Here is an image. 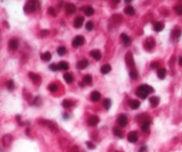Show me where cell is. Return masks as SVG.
<instances>
[{
    "label": "cell",
    "instance_id": "6da1fadb",
    "mask_svg": "<svg viewBox=\"0 0 182 152\" xmlns=\"http://www.w3.org/2000/svg\"><path fill=\"white\" fill-rule=\"evenodd\" d=\"M153 92H154V89H153L150 85H141L140 86H139V87L137 88L136 95L140 99H146L149 93H152Z\"/></svg>",
    "mask_w": 182,
    "mask_h": 152
},
{
    "label": "cell",
    "instance_id": "d6a6232c",
    "mask_svg": "<svg viewBox=\"0 0 182 152\" xmlns=\"http://www.w3.org/2000/svg\"><path fill=\"white\" fill-rule=\"evenodd\" d=\"M66 52H67V49H66V47H65V46H60V47H58V49H57V53L60 56L64 55L65 54H66Z\"/></svg>",
    "mask_w": 182,
    "mask_h": 152
},
{
    "label": "cell",
    "instance_id": "681fc988",
    "mask_svg": "<svg viewBox=\"0 0 182 152\" xmlns=\"http://www.w3.org/2000/svg\"><path fill=\"white\" fill-rule=\"evenodd\" d=\"M125 1L126 3H129V2H131V1H133V0H125Z\"/></svg>",
    "mask_w": 182,
    "mask_h": 152
},
{
    "label": "cell",
    "instance_id": "ffe728a7",
    "mask_svg": "<svg viewBox=\"0 0 182 152\" xmlns=\"http://www.w3.org/2000/svg\"><path fill=\"white\" fill-rule=\"evenodd\" d=\"M19 46V43L16 39H11L9 41V47L12 50H17Z\"/></svg>",
    "mask_w": 182,
    "mask_h": 152
},
{
    "label": "cell",
    "instance_id": "277c9868",
    "mask_svg": "<svg viewBox=\"0 0 182 152\" xmlns=\"http://www.w3.org/2000/svg\"><path fill=\"white\" fill-rule=\"evenodd\" d=\"M84 43V38L83 36H77V37H76L74 38V40H73L72 46L74 47H78V46H83Z\"/></svg>",
    "mask_w": 182,
    "mask_h": 152
},
{
    "label": "cell",
    "instance_id": "603a6c76",
    "mask_svg": "<svg viewBox=\"0 0 182 152\" xmlns=\"http://www.w3.org/2000/svg\"><path fill=\"white\" fill-rule=\"evenodd\" d=\"M41 59L43 61H50L51 59H52V54H51L49 52L44 53V54H41Z\"/></svg>",
    "mask_w": 182,
    "mask_h": 152
},
{
    "label": "cell",
    "instance_id": "ab89813d",
    "mask_svg": "<svg viewBox=\"0 0 182 152\" xmlns=\"http://www.w3.org/2000/svg\"><path fill=\"white\" fill-rule=\"evenodd\" d=\"M49 68H50V69H52L53 71H57V70H59V69H60L59 65H57V64H55V63L51 64Z\"/></svg>",
    "mask_w": 182,
    "mask_h": 152
},
{
    "label": "cell",
    "instance_id": "f6af8a7d",
    "mask_svg": "<svg viewBox=\"0 0 182 152\" xmlns=\"http://www.w3.org/2000/svg\"><path fill=\"white\" fill-rule=\"evenodd\" d=\"M86 145L88 146V148L91 149H95V145H94V144H93L92 142H91V141H87V142H86Z\"/></svg>",
    "mask_w": 182,
    "mask_h": 152
},
{
    "label": "cell",
    "instance_id": "2e32d148",
    "mask_svg": "<svg viewBox=\"0 0 182 152\" xmlns=\"http://www.w3.org/2000/svg\"><path fill=\"white\" fill-rule=\"evenodd\" d=\"M121 38L123 42V44H125L126 46H131V44H132V40H131V38L126 34H125V33L121 34Z\"/></svg>",
    "mask_w": 182,
    "mask_h": 152
},
{
    "label": "cell",
    "instance_id": "ba28073f",
    "mask_svg": "<svg viewBox=\"0 0 182 152\" xmlns=\"http://www.w3.org/2000/svg\"><path fill=\"white\" fill-rule=\"evenodd\" d=\"M127 123H128V118H127V117H126L125 115H121V116H119L118 118H117V124H118L120 126H122V127L126 126Z\"/></svg>",
    "mask_w": 182,
    "mask_h": 152
},
{
    "label": "cell",
    "instance_id": "f546056e",
    "mask_svg": "<svg viewBox=\"0 0 182 152\" xmlns=\"http://www.w3.org/2000/svg\"><path fill=\"white\" fill-rule=\"evenodd\" d=\"M83 81L84 84L86 85H91L92 84V77L91 75H85L84 77H83Z\"/></svg>",
    "mask_w": 182,
    "mask_h": 152
},
{
    "label": "cell",
    "instance_id": "e575fe53",
    "mask_svg": "<svg viewBox=\"0 0 182 152\" xmlns=\"http://www.w3.org/2000/svg\"><path fill=\"white\" fill-rule=\"evenodd\" d=\"M149 121H147V122H144L142 123V125H141V130L143 132H148V129H149Z\"/></svg>",
    "mask_w": 182,
    "mask_h": 152
},
{
    "label": "cell",
    "instance_id": "9a60e30c",
    "mask_svg": "<svg viewBox=\"0 0 182 152\" xmlns=\"http://www.w3.org/2000/svg\"><path fill=\"white\" fill-rule=\"evenodd\" d=\"M88 64H89V61L87 60H81V61H79L77 62L76 68L78 69H85L87 66H88Z\"/></svg>",
    "mask_w": 182,
    "mask_h": 152
},
{
    "label": "cell",
    "instance_id": "83f0119b",
    "mask_svg": "<svg viewBox=\"0 0 182 152\" xmlns=\"http://www.w3.org/2000/svg\"><path fill=\"white\" fill-rule=\"evenodd\" d=\"M84 13L87 16H92V14L94 13V9L92 8V6H86L84 8Z\"/></svg>",
    "mask_w": 182,
    "mask_h": 152
},
{
    "label": "cell",
    "instance_id": "f35d334b",
    "mask_svg": "<svg viewBox=\"0 0 182 152\" xmlns=\"http://www.w3.org/2000/svg\"><path fill=\"white\" fill-rule=\"evenodd\" d=\"M130 77L132 78H133V79H137V77H139V75H138V72L136 70L133 69V70L130 71Z\"/></svg>",
    "mask_w": 182,
    "mask_h": 152
},
{
    "label": "cell",
    "instance_id": "7a4b0ae2",
    "mask_svg": "<svg viewBox=\"0 0 182 152\" xmlns=\"http://www.w3.org/2000/svg\"><path fill=\"white\" fill-rule=\"evenodd\" d=\"M38 123L41 125V126H47L51 131L53 132V133H57L58 132V126L57 125L55 124V123H53V121H49V120H46V119H40L38 121Z\"/></svg>",
    "mask_w": 182,
    "mask_h": 152
},
{
    "label": "cell",
    "instance_id": "7402d4cb",
    "mask_svg": "<svg viewBox=\"0 0 182 152\" xmlns=\"http://www.w3.org/2000/svg\"><path fill=\"white\" fill-rule=\"evenodd\" d=\"M100 97H101L100 96V93L99 92H97V91L92 92V95H91V100L92 101H98V100H100Z\"/></svg>",
    "mask_w": 182,
    "mask_h": 152
},
{
    "label": "cell",
    "instance_id": "d590c367",
    "mask_svg": "<svg viewBox=\"0 0 182 152\" xmlns=\"http://www.w3.org/2000/svg\"><path fill=\"white\" fill-rule=\"evenodd\" d=\"M72 105H73L72 101H70L69 100H64L62 101V106H63L64 108H66L71 107Z\"/></svg>",
    "mask_w": 182,
    "mask_h": 152
},
{
    "label": "cell",
    "instance_id": "836d02e7",
    "mask_svg": "<svg viewBox=\"0 0 182 152\" xmlns=\"http://www.w3.org/2000/svg\"><path fill=\"white\" fill-rule=\"evenodd\" d=\"M173 9L178 15H182V5H176L173 7Z\"/></svg>",
    "mask_w": 182,
    "mask_h": 152
},
{
    "label": "cell",
    "instance_id": "7bdbcfd3",
    "mask_svg": "<svg viewBox=\"0 0 182 152\" xmlns=\"http://www.w3.org/2000/svg\"><path fill=\"white\" fill-rule=\"evenodd\" d=\"M159 62L158 61H153L151 64H150V67H151V69H157L158 67H159Z\"/></svg>",
    "mask_w": 182,
    "mask_h": 152
},
{
    "label": "cell",
    "instance_id": "4fadbf2b",
    "mask_svg": "<svg viewBox=\"0 0 182 152\" xmlns=\"http://www.w3.org/2000/svg\"><path fill=\"white\" fill-rule=\"evenodd\" d=\"M28 76H30V79L35 84H39L41 82V78H40L39 75L33 73V72H30V73H28Z\"/></svg>",
    "mask_w": 182,
    "mask_h": 152
},
{
    "label": "cell",
    "instance_id": "3957f363",
    "mask_svg": "<svg viewBox=\"0 0 182 152\" xmlns=\"http://www.w3.org/2000/svg\"><path fill=\"white\" fill-rule=\"evenodd\" d=\"M24 11L27 13H32L36 11V2L34 0H30L24 6Z\"/></svg>",
    "mask_w": 182,
    "mask_h": 152
},
{
    "label": "cell",
    "instance_id": "44dd1931",
    "mask_svg": "<svg viewBox=\"0 0 182 152\" xmlns=\"http://www.w3.org/2000/svg\"><path fill=\"white\" fill-rule=\"evenodd\" d=\"M100 71H101V73L104 74V75L107 74V73H109V72L111 71V66L109 64H105V65H103L102 67H101Z\"/></svg>",
    "mask_w": 182,
    "mask_h": 152
},
{
    "label": "cell",
    "instance_id": "484cf974",
    "mask_svg": "<svg viewBox=\"0 0 182 152\" xmlns=\"http://www.w3.org/2000/svg\"><path fill=\"white\" fill-rule=\"evenodd\" d=\"M164 28V24L162 22H156L154 24V30L156 32H160L162 31Z\"/></svg>",
    "mask_w": 182,
    "mask_h": 152
},
{
    "label": "cell",
    "instance_id": "74e56055",
    "mask_svg": "<svg viewBox=\"0 0 182 152\" xmlns=\"http://www.w3.org/2000/svg\"><path fill=\"white\" fill-rule=\"evenodd\" d=\"M57 89H58V86H57L56 84H51V85H49V86H48V90H49L50 92H52V93L56 92Z\"/></svg>",
    "mask_w": 182,
    "mask_h": 152
},
{
    "label": "cell",
    "instance_id": "4dcf8cb0",
    "mask_svg": "<svg viewBox=\"0 0 182 152\" xmlns=\"http://www.w3.org/2000/svg\"><path fill=\"white\" fill-rule=\"evenodd\" d=\"M64 79H65V81H66L67 83H72L73 80H74V78H73V76L69 73H66V74H64Z\"/></svg>",
    "mask_w": 182,
    "mask_h": 152
},
{
    "label": "cell",
    "instance_id": "c3c4849f",
    "mask_svg": "<svg viewBox=\"0 0 182 152\" xmlns=\"http://www.w3.org/2000/svg\"><path fill=\"white\" fill-rule=\"evenodd\" d=\"M179 64L181 65V66H182V56L179 58Z\"/></svg>",
    "mask_w": 182,
    "mask_h": 152
},
{
    "label": "cell",
    "instance_id": "ac0fdd59",
    "mask_svg": "<svg viewBox=\"0 0 182 152\" xmlns=\"http://www.w3.org/2000/svg\"><path fill=\"white\" fill-rule=\"evenodd\" d=\"M90 55L92 57H93L96 61H100L101 59V54L99 50H93L90 53Z\"/></svg>",
    "mask_w": 182,
    "mask_h": 152
},
{
    "label": "cell",
    "instance_id": "52a82bcc",
    "mask_svg": "<svg viewBox=\"0 0 182 152\" xmlns=\"http://www.w3.org/2000/svg\"><path fill=\"white\" fill-rule=\"evenodd\" d=\"M138 139H139V136H138V133L135 131L130 132L127 135V140L131 142V143H135L137 142Z\"/></svg>",
    "mask_w": 182,
    "mask_h": 152
},
{
    "label": "cell",
    "instance_id": "b9f144b4",
    "mask_svg": "<svg viewBox=\"0 0 182 152\" xmlns=\"http://www.w3.org/2000/svg\"><path fill=\"white\" fill-rule=\"evenodd\" d=\"M48 13L51 14V15L53 16V17L56 16V12H55L53 7H49V8H48Z\"/></svg>",
    "mask_w": 182,
    "mask_h": 152
},
{
    "label": "cell",
    "instance_id": "5b68a950",
    "mask_svg": "<svg viewBox=\"0 0 182 152\" xmlns=\"http://www.w3.org/2000/svg\"><path fill=\"white\" fill-rule=\"evenodd\" d=\"M125 62L126 65L129 68H133L134 66V60H133V54L129 52L125 54Z\"/></svg>",
    "mask_w": 182,
    "mask_h": 152
},
{
    "label": "cell",
    "instance_id": "60d3db41",
    "mask_svg": "<svg viewBox=\"0 0 182 152\" xmlns=\"http://www.w3.org/2000/svg\"><path fill=\"white\" fill-rule=\"evenodd\" d=\"M6 87L8 88L9 90H13L14 88V83L12 80L8 81V82L6 83Z\"/></svg>",
    "mask_w": 182,
    "mask_h": 152
},
{
    "label": "cell",
    "instance_id": "7c38bea8",
    "mask_svg": "<svg viewBox=\"0 0 182 152\" xmlns=\"http://www.w3.org/2000/svg\"><path fill=\"white\" fill-rule=\"evenodd\" d=\"M100 122V118L97 117V116H92V117H91L88 121H87V123H88V125L90 126H95L99 124Z\"/></svg>",
    "mask_w": 182,
    "mask_h": 152
},
{
    "label": "cell",
    "instance_id": "4316f807",
    "mask_svg": "<svg viewBox=\"0 0 182 152\" xmlns=\"http://www.w3.org/2000/svg\"><path fill=\"white\" fill-rule=\"evenodd\" d=\"M125 13L126 14H128V15H133V14L135 13V10L133 6H130L128 5L127 7H125Z\"/></svg>",
    "mask_w": 182,
    "mask_h": 152
},
{
    "label": "cell",
    "instance_id": "8992f818",
    "mask_svg": "<svg viewBox=\"0 0 182 152\" xmlns=\"http://www.w3.org/2000/svg\"><path fill=\"white\" fill-rule=\"evenodd\" d=\"M155 46H156V41H155V39L153 38L152 37L148 38L147 40H146V42H145V45H144L145 48L147 49V50L153 49V48L155 47Z\"/></svg>",
    "mask_w": 182,
    "mask_h": 152
},
{
    "label": "cell",
    "instance_id": "30bf717a",
    "mask_svg": "<svg viewBox=\"0 0 182 152\" xmlns=\"http://www.w3.org/2000/svg\"><path fill=\"white\" fill-rule=\"evenodd\" d=\"M13 141V136L11 134H6L3 137L2 139V143L5 147H8L11 142Z\"/></svg>",
    "mask_w": 182,
    "mask_h": 152
},
{
    "label": "cell",
    "instance_id": "f907efd6",
    "mask_svg": "<svg viewBox=\"0 0 182 152\" xmlns=\"http://www.w3.org/2000/svg\"><path fill=\"white\" fill-rule=\"evenodd\" d=\"M115 1L116 3H119V2H120V0H115Z\"/></svg>",
    "mask_w": 182,
    "mask_h": 152
},
{
    "label": "cell",
    "instance_id": "8d00e7d4",
    "mask_svg": "<svg viewBox=\"0 0 182 152\" xmlns=\"http://www.w3.org/2000/svg\"><path fill=\"white\" fill-rule=\"evenodd\" d=\"M93 28H94V25L92 23V21H87L86 24H85V28L88 31H91L93 30Z\"/></svg>",
    "mask_w": 182,
    "mask_h": 152
},
{
    "label": "cell",
    "instance_id": "8fae6325",
    "mask_svg": "<svg viewBox=\"0 0 182 152\" xmlns=\"http://www.w3.org/2000/svg\"><path fill=\"white\" fill-rule=\"evenodd\" d=\"M180 36H181V30H180V28H175L171 31V39L174 40V41L178 40L180 38Z\"/></svg>",
    "mask_w": 182,
    "mask_h": 152
},
{
    "label": "cell",
    "instance_id": "9c48e42d",
    "mask_svg": "<svg viewBox=\"0 0 182 152\" xmlns=\"http://www.w3.org/2000/svg\"><path fill=\"white\" fill-rule=\"evenodd\" d=\"M65 10L68 14H72L76 11V7L75 5H73L71 3H67L65 5Z\"/></svg>",
    "mask_w": 182,
    "mask_h": 152
},
{
    "label": "cell",
    "instance_id": "7dc6e473",
    "mask_svg": "<svg viewBox=\"0 0 182 152\" xmlns=\"http://www.w3.org/2000/svg\"><path fill=\"white\" fill-rule=\"evenodd\" d=\"M71 152H78V151H77V148H76V147H74V148L72 149V151H71Z\"/></svg>",
    "mask_w": 182,
    "mask_h": 152
},
{
    "label": "cell",
    "instance_id": "f1b7e54d",
    "mask_svg": "<svg viewBox=\"0 0 182 152\" xmlns=\"http://www.w3.org/2000/svg\"><path fill=\"white\" fill-rule=\"evenodd\" d=\"M157 76L160 79H164L166 76V69H160L157 71Z\"/></svg>",
    "mask_w": 182,
    "mask_h": 152
},
{
    "label": "cell",
    "instance_id": "e0dca14e",
    "mask_svg": "<svg viewBox=\"0 0 182 152\" xmlns=\"http://www.w3.org/2000/svg\"><path fill=\"white\" fill-rule=\"evenodd\" d=\"M149 102H150V105L153 108H155L159 104L160 99H159V97H156V96H152V97L149 98Z\"/></svg>",
    "mask_w": 182,
    "mask_h": 152
},
{
    "label": "cell",
    "instance_id": "ee69618b",
    "mask_svg": "<svg viewBox=\"0 0 182 152\" xmlns=\"http://www.w3.org/2000/svg\"><path fill=\"white\" fill-rule=\"evenodd\" d=\"M49 30H41V32H40V36L41 37H46V36H48L49 35Z\"/></svg>",
    "mask_w": 182,
    "mask_h": 152
},
{
    "label": "cell",
    "instance_id": "d6986e66",
    "mask_svg": "<svg viewBox=\"0 0 182 152\" xmlns=\"http://www.w3.org/2000/svg\"><path fill=\"white\" fill-rule=\"evenodd\" d=\"M113 133L116 137H118V138H123V135H125L123 130H121L120 128H117V127L113 128Z\"/></svg>",
    "mask_w": 182,
    "mask_h": 152
},
{
    "label": "cell",
    "instance_id": "d4e9b609",
    "mask_svg": "<svg viewBox=\"0 0 182 152\" xmlns=\"http://www.w3.org/2000/svg\"><path fill=\"white\" fill-rule=\"evenodd\" d=\"M130 106H131V108H133V110H137V108H140V102L139 100H133V101H131Z\"/></svg>",
    "mask_w": 182,
    "mask_h": 152
},
{
    "label": "cell",
    "instance_id": "5bb4252c",
    "mask_svg": "<svg viewBox=\"0 0 182 152\" xmlns=\"http://www.w3.org/2000/svg\"><path fill=\"white\" fill-rule=\"evenodd\" d=\"M84 17L78 16V17L75 20V21H74V26H75V28H81L82 25H83V23H84Z\"/></svg>",
    "mask_w": 182,
    "mask_h": 152
},
{
    "label": "cell",
    "instance_id": "bcb514c9",
    "mask_svg": "<svg viewBox=\"0 0 182 152\" xmlns=\"http://www.w3.org/2000/svg\"><path fill=\"white\" fill-rule=\"evenodd\" d=\"M146 149H147V147H146V146H143V147H141V148H140V151H139V152H143V151H145Z\"/></svg>",
    "mask_w": 182,
    "mask_h": 152
},
{
    "label": "cell",
    "instance_id": "1f68e13d",
    "mask_svg": "<svg viewBox=\"0 0 182 152\" xmlns=\"http://www.w3.org/2000/svg\"><path fill=\"white\" fill-rule=\"evenodd\" d=\"M111 104H112V102H111V100H110V99H105V100H104V101H103L104 108H106L107 110H109V108H110Z\"/></svg>",
    "mask_w": 182,
    "mask_h": 152
},
{
    "label": "cell",
    "instance_id": "cb8c5ba5",
    "mask_svg": "<svg viewBox=\"0 0 182 152\" xmlns=\"http://www.w3.org/2000/svg\"><path fill=\"white\" fill-rule=\"evenodd\" d=\"M58 65H59V68L61 70H68L69 69V65L67 61H61Z\"/></svg>",
    "mask_w": 182,
    "mask_h": 152
}]
</instances>
